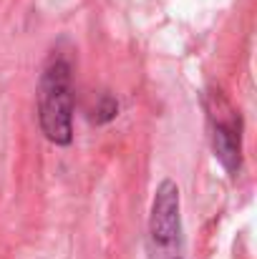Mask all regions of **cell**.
<instances>
[{
    "label": "cell",
    "mask_w": 257,
    "mask_h": 259,
    "mask_svg": "<svg viewBox=\"0 0 257 259\" xmlns=\"http://www.w3.org/2000/svg\"><path fill=\"white\" fill-rule=\"evenodd\" d=\"M207 116L212 123V151L225 171L237 174L242 166V121L232 103L219 93L209 91L204 96Z\"/></svg>",
    "instance_id": "7a4b0ae2"
},
{
    "label": "cell",
    "mask_w": 257,
    "mask_h": 259,
    "mask_svg": "<svg viewBox=\"0 0 257 259\" xmlns=\"http://www.w3.org/2000/svg\"><path fill=\"white\" fill-rule=\"evenodd\" d=\"M179 211H181L179 186L171 179H164L154 191L152 214H149V234L157 247L169 249L179 242V234H181V214Z\"/></svg>",
    "instance_id": "3957f363"
},
{
    "label": "cell",
    "mask_w": 257,
    "mask_h": 259,
    "mask_svg": "<svg viewBox=\"0 0 257 259\" xmlns=\"http://www.w3.org/2000/svg\"><path fill=\"white\" fill-rule=\"evenodd\" d=\"M116 116H119V101L111 93H98L93 106L88 108V121L96 126H103V123H111Z\"/></svg>",
    "instance_id": "277c9868"
},
{
    "label": "cell",
    "mask_w": 257,
    "mask_h": 259,
    "mask_svg": "<svg viewBox=\"0 0 257 259\" xmlns=\"http://www.w3.org/2000/svg\"><path fill=\"white\" fill-rule=\"evenodd\" d=\"M38 123L43 136L56 146L74 141V66L66 56L53 53L38 83Z\"/></svg>",
    "instance_id": "6da1fadb"
}]
</instances>
